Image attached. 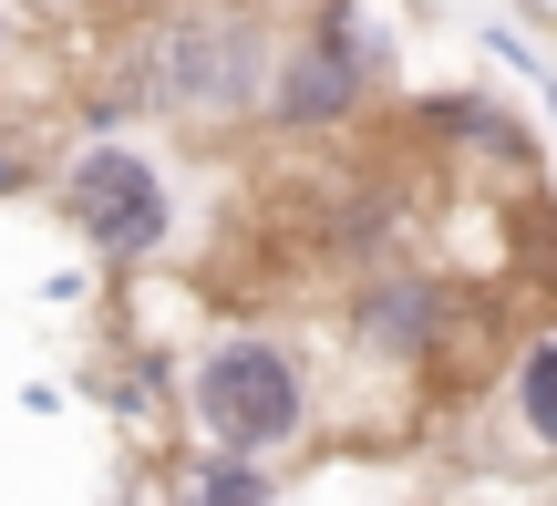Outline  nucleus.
Here are the masks:
<instances>
[{
    "label": "nucleus",
    "mask_w": 557,
    "mask_h": 506,
    "mask_svg": "<svg viewBox=\"0 0 557 506\" xmlns=\"http://www.w3.org/2000/svg\"><path fill=\"white\" fill-rule=\"evenodd\" d=\"M423 124H434L444 145H465V156L506 165V176H537V124H517L496 94H475V83H465V94H434V114H423Z\"/></svg>",
    "instance_id": "obj_6"
},
{
    "label": "nucleus",
    "mask_w": 557,
    "mask_h": 506,
    "mask_svg": "<svg viewBox=\"0 0 557 506\" xmlns=\"http://www.w3.org/2000/svg\"><path fill=\"white\" fill-rule=\"evenodd\" d=\"M444 331H455V289H444L434 269H403V259L361 269V289H351V342L372 351V362H434Z\"/></svg>",
    "instance_id": "obj_5"
},
{
    "label": "nucleus",
    "mask_w": 557,
    "mask_h": 506,
    "mask_svg": "<svg viewBox=\"0 0 557 506\" xmlns=\"http://www.w3.org/2000/svg\"><path fill=\"white\" fill-rule=\"evenodd\" d=\"M176 506H278V486H269V466H248V455H197Z\"/></svg>",
    "instance_id": "obj_8"
},
{
    "label": "nucleus",
    "mask_w": 557,
    "mask_h": 506,
    "mask_svg": "<svg viewBox=\"0 0 557 506\" xmlns=\"http://www.w3.org/2000/svg\"><path fill=\"white\" fill-rule=\"evenodd\" d=\"M269 11L259 0H165L135 41V73H124V114H186V124H238L259 114L269 83Z\"/></svg>",
    "instance_id": "obj_1"
},
{
    "label": "nucleus",
    "mask_w": 557,
    "mask_h": 506,
    "mask_svg": "<svg viewBox=\"0 0 557 506\" xmlns=\"http://www.w3.org/2000/svg\"><path fill=\"white\" fill-rule=\"evenodd\" d=\"M52 207H62V227H73L103 269H145L165 238H176V186H165V165L145 156V145H124V135L83 145V156L62 165Z\"/></svg>",
    "instance_id": "obj_3"
},
{
    "label": "nucleus",
    "mask_w": 557,
    "mask_h": 506,
    "mask_svg": "<svg viewBox=\"0 0 557 506\" xmlns=\"http://www.w3.org/2000/svg\"><path fill=\"white\" fill-rule=\"evenodd\" d=\"M310 32L331 41V52L351 62L361 83H393V11H382V0H320Z\"/></svg>",
    "instance_id": "obj_7"
},
{
    "label": "nucleus",
    "mask_w": 557,
    "mask_h": 506,
    "mask_svg": "<svg viewBox=\"0 0 557 506\" xmlns=\"http://www.w3.org/2000/svg\"><path fill=\"white\" fill-rule=\"evenodd\" d=\"M361 103H372V83H361L351 62H341L331 41L310 32V21H299V32H278L269 83H259V124H269V135H289V145L351 135V124H361Z\"/></svg>",
    "instance_id": "obj_4"
},
{
    "label": "nucleus",
    "mask_w": 557,
    "mask_h": 506,
    "mask_svg": "<svg viewBox=\"0 0 557 506\" xmlns=\"http://www.w3.org/2000/svg\"><path fill=\"white\" fill-rule=\"evenodd\" d=\"M485 52H496L506 73H527V83L547 73V52H537V41H527V32H506V21H485Z\"/></svg>",
    "instance_id": "obj_10"
},
{
    "label": "nucleus",
    "mask_w": 557,
    "mask_h": 506,
    "mask_svg": "<svg viewBox=\"0 0 557 506\" xmlns=\"http://www.w3.org/2000/svg\"><path fill=\"white\" fill-rule=\"evenodd\" d=\"M176 404L207 455L269 466V455H289L310 434V362H299L289 331H207L176 372Z\"/></svg>",
    "instance_id": "obj_2"
},
{
    "label": "nucleus",
    "mask_w": 557,
    "mask_h": 506,
    "mask_svg": "<svg viewBox=\"0 0 557 506\" xmlns=\"http://www.w3.org/2000/svg\"><path fill=\"white\" fill-rule=\"evenodd\" d=\"M517 424L537 434V445H557V342L517 351Z\"/></svg>",
    "instance_id": "obj_9"
},
{
    "label": "nucleus",
    "mask_w": 557,
    "mask_h": 506,
    "mask_svg": "<svg viewBox=\"0 0 557 506\" xmlns=\"http://www.w3.org/2000/svg\"><path fill=\"white\" fill-rule=\"evenodd\" d=\"M0 52H11V11H0Z\"/></svg>",
    "instance_id": "obj_11"
}]
</instances>
